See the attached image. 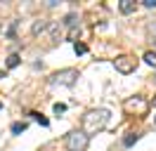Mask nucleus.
<instances>
[{
	"instance_id": "f257e3e1",
	"label": "nucleus",
	"mask_w": 156,
	"mask_h": 151,
	"mask_svg": "<svg viewBox=\"0 0 156 151\" xmlns=\"http://www.w3.org/2000/svg\"><path fill=\"white\" fill-rule=\"evenodd\" d=\"M109 118H111L109 109H90L80 118V132H85L88 137H92V135L102 132L109 125Z\"/></svg>"
},
{
	"instance_id": "f03ea898",
	"label": "nucleus",
	"mask_w": 156,
	"mask_h": 151,
	"mask_svg": "<svg viewBox=\"0 0 156 151\" xmlns=\"http://www.w3.org/2000/svg\"><path fill=\"white\" fill-rule=\"evenodd\" d=\"M78 78H80L78 68H62V71H55V73L50 76V85H52V87H57V85H64V87H73Z\"/></svg>"
},
{
	"instance_id": "7ed1b4c3",
	"label": "nucleus",
	"mask_w": 156,
	"mask_h": 151,
	"mask_svg": "<svg viewBox=\"0 0 156 151\" xmlns=\"http://www.w3.org/2000/svg\"><path fill=\"white\" fill-rule=\"evenodd\" d=\"M64 146H66V151H88L90 137L80 130H71L66 137H64Z\"/></svg>"
},
{
	"instance_id": "20e7f679",
	"label": "nucleus",
	"mask_w": 156,
	"mask_h": 151,
	"mask_svg": "<svg viewBox=\"0 0 156 151\" xmlns=\"http://www.w3.org/2000/svg\"><path fill=\"white\" fill-rule=\"evenodd\" d=\"M114 68H116L118 73H133L137 68V59L135 57H130V54H121V57H116L114 59Z\"/></svg>"
},
{
	"instance_id": "39448f33",
	"label": "nucleus",
	"mask_w": 156,
	"mask_h": 151,
	"mask_svg": "<svg viewBox=\"0 0 156 151\" xmlns=\"http://www.w3.org/2000/svg\"><path fill=\"white\" fill-rule=\"evenodd\" d=\"M123 109H126L128 113H147V109H149V104H147L144 97H130V99H126L123 102Z\"/></svg>"
},
{
	"instance_id": "423d86ee",
	"label": "nucleus",
	"mask_w": 156,
	"mask_h": 151,
	"mask_svg": "<svg viewBox=\"0 0 156 151\" xmlns=\"http://www.w3.org/2000/svg\"><path fill=\"white\" fill-rule=\"evenodd\" d=\"M135 2H133V0H121V2H118V9H121V14H133V12H135Z\"/></svg>"
},
{
	"instance_id": "0eeeda50",
	"label": "nucleus",
	"mask_w": 156,
	"mask_h": 151,
	"mask_svg": "<svg viewBox=\"0 0 156 151\" xmlns=\"http://www.w3.org/2000/svg\"><path fill=\"white\" fill-rule=\"evenodd\" d=\"M45 28H48V21H45V19H38V21L31 26V33H33V36H38V33H43Z\"/></svg>"
},
{
	"instance_id": "6e6552de",
	"label": "nucleus",
	"mask_w": 156,
	"mask_h": 151,
	"mask_svg": "<svg viewBox=\"0 0 156 151\" xmlns=\"http://www.w3.org/2000/svg\"><path fill=\"white\" fill-rule=\"evenodd\" d=\"M147 36H149V40H151V43L156 40V19L147 21Z\"/></svg>"
},
{
	"instance_id": "1a4fd4ad",
	"label": "nucleus",
	"mask_w": 156,
	"mask_h": 151,
	"mask_svg": "<svg viewBox=\"0 0 156 151\" xmlns=\"http://www.w3.org/2000/svg\"><path fill=\"white\" fill-rule=\"evenodd\" d=\"M137 137H140L137 132H128L126 137H123V146H126V149H128V146H133V144L137 142Z\"/></svg>"
},
{
	"instance_id": "9d476101",
	"label": "nucleus",
	"mask_w": 156,
	"mask_h": 151,
	"mask_svg": "<svg viewBox=\"0 0 156 151\" xmlns=\"http://www.w3.org/2000/svg\"><path fill=\"white\" fill-rule=\"evenodd\" d=\"M144 64H149V66H156V52H154V50L144 52Z\"/></svg>"
},
{
	"instance_id": "9b49d317",
	"label": "nucleus",
	"mask_w": 156,
	"mask_h": 151,
	"mask_svg": "<svg viewBox=\"0 0 156 151\" xmlns=\"http://www.w3.org/2000/svg\"><path fill=\"white\" fill-rule=\"evenodd\" d=\"M26 128H29V125H26V123H12V135H21V132L26 130Z\"/></svg>"
},
{
	"instance_id": "f8f14e48",
	"label": "nucleus",
	"mask_w": 156,
	"mask_h": 151,
	"mask_svg": "<svg viewBox=\"0 0 156 151\" xmlns=\"http://www.w3.org/2000/svg\"><path fill=\"white\" fill-rule=\"evenodd\" d=\"M19 61H21V57H19V54H10V57H7V68L19 66Z\"/></svg>"
},
{
	"instance_id": "ddd939ff",
	"label": "nucleus",
	"mask_w": 156,
	"mask_h": 151,
	"mask_svg": "<svg viewBox=\"0 0 156 151\" xmlns=\"http://www.w3.org/2000/svg\"><path fill=\"white\" fill-rule=\"evenodd\" d=\"M31 116H33V118H36V123H40L43 128H48V125H50V121H48V118H45V116H43V113H36V111H33V113H31Z\"/></svg>"
},
{
	"instance_id": "4468645a",
	"label": "nucleus",
	"mask_w": 156,
	"mask_h": 151,
	"mask_svg": "<svg viewBox=\"0 0 156 151\" xmlns=\"http://www.w3.org/2000/svg\"><path fill=\"white\" fill-rule=\"evenodd\" d=\"M76 14H73V12H71V14H66V17H64V26H76L78 21H76Z\"/></svg>"
},
{
	"instance_id": "2eb2a0df",
	"label": "nucleus",
	"mask_w": 156,
	"mask_h": 151,
	"mask_svg": "<svg viewBox=\"0 0 156 151\" xmlns=\"http://www.w3.org/2000/svg\"><path fill=\"white\" fill-rule=\"evenodd\" d=\"M73 52H76V54H85V52H88V45H83V43H73Z\"/></svg>"
},
{
	"instance_id": "dca6fc26",
	"label": "nucleus",
	"mask_w": 156,
	"mask_h": 151,
	"mask_svg": "<svg viewBox=\"0 0 156 151\" xmlns=\"http://www.w3.org/2000/svg\"><path fill=\"white\" fill-rule=\"evenodd\" d=\"M17 26H19V19H14V21L10 24V28H7V36H10V38H14V31H17Z\"/></svg>"
},
{
	"instance_id": "f3484780",
	"label": "nucleus",
	"mask_w": 156,
	"mask_h": 151,
	"mask_svg": "<svg viewBox=\"0 0 156 151\" xmlns=\"http://www.w3.org/2000/svg\"><path fill=\"white\" fill-rule=\"evenodd\" d=\"M52 109H55V113H57V116H59V113H66V104L57 102V104H55V106H52Z\"/></svg>"
},
{
	"instance_id": "a211bd4d",
	"label": "nucleus",
	"mask_w": 156,
	"mask_h": 151,
	"mask_svg": "<svg viewBox=\"0 0 156 151\" xmlns=\"http://www.w3.org/2000/svg\"><path fill=\"white\" fill-rule=\"evenodd\" d=\"M142 5L147 9H156V0H142Z\"/></svg>"
},
{
	"instance_id": "6ab92c4d",
	"label": "nucleus",
	"mask_w": 156,
	"mask_h": 151,
	"mask_svg": "<svg viewBox=\"0 0 156 151\" xmlns=\"http://www.w3.org/2000/svg\"><path fill=\"white\" fill-rule=\"evenodd\" d=\"M5 76H7V73H5V71H0V78H5Z\"/></svg>"
},
{
	"instance_id": "aec40b11",
	"label": "nucleus",
	"mask_w": 156,
	"mask_h": 151,
	"mask_svg": "<svg viewBox=\"0 0 156 151\" xmlns=\"http://www.w3.org/2000/svg\"><path fill=\"white\" fill-rule=\"evenodd\" d=\"M154 83H156V71H154Z\"/></svg>"
},
{
	"instance_id": "412c9836",
	"label": "nucleus",
	"mask_w": 156,
	"mask_h": 151,
	"mask_svg": "<svg viewBox=\"0 0 156 151\" xmlns=\"http://www.w3.org/2000/svg\"><path fill=\"white\" fill-rule=\"evenodd\" d=\"M0 109H2V102H0Z\"/></svg>"
},
{
	"instance_id": "4be33fe9",
	"label": "nucleus",
	"mask_w": 156,
	"mask_h": 151,
	"mask_svg": "<svg viewBox=\"0 0 156 151\" xmlns=\"http://www.w3.org/2000/svg\"><path fill=\"white\" fill-rule=\"evenodd\" d=\"M154 45H156V40H154Z\"/></svg>"
},
{
	"instance_id": "5701e85b",
	"label": "nucleus",
	"mask_w": 156,
	"mask_h": 151,
	"mask_svg": "<svg viewBox=\"0 0 156 151\" xmlns=\"http://www.w3.org/2000/svg\"><path fill=\"white\" fill-rule=\"evenodd\" d=\"M154 104H156V99H154Z\"/></svg>"
}]
</instances>
